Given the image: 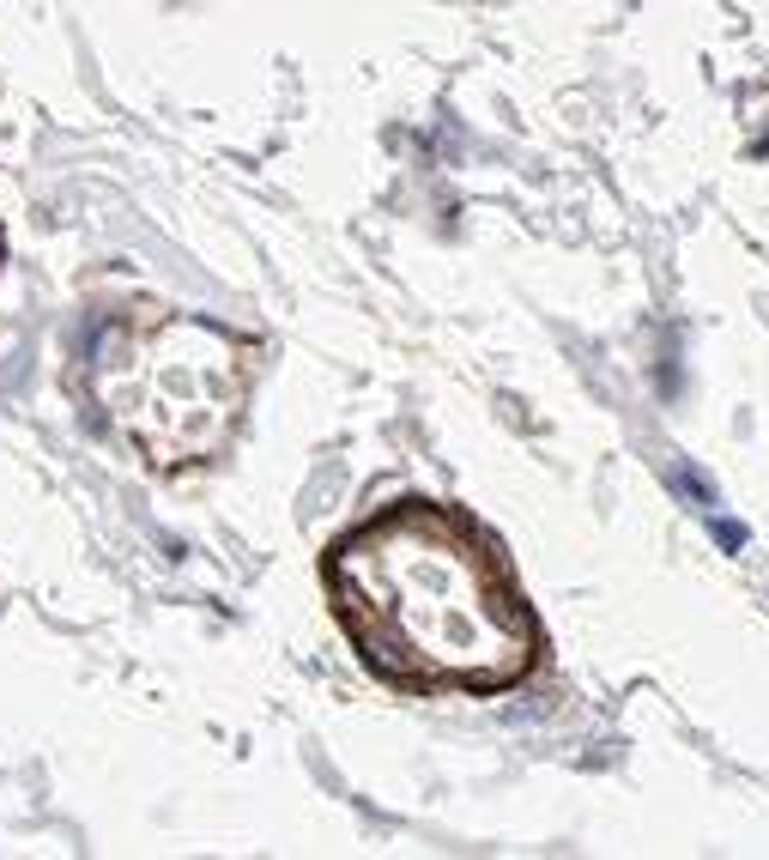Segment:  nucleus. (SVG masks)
I'll return each mask as SVG.
<instances>
[{"label":"nucleus","instance_id":"nucleus-1","mask_svg":"<svg viewBox=\"0 0 769 860\" xmlns=\"http://www.w3.org/2000/svg\"><path fill=\"white\" fill-rule=\"evenodd\" d=\"M340 624L401 685L497 691L533 666V624L509 576L455 516L388 509L328 558Z\"/></svg>","mask_w":769,"mask_h":860},{"label":"nucleus","instance_id":"nucleus-2","mask_svg":"<svg viewBox=\"0 0 769 860\" xmlns=\"http://www.w3.org/2000/svg\"><path fill=\"white\" fill-rule=\"evenodd\" d=\"M249 382V345L200 315H127L92 352L104 425L164 473L200 467L237 436Z\"/></svg>","mask_w":769,"mask_h":860}]
</instances>
